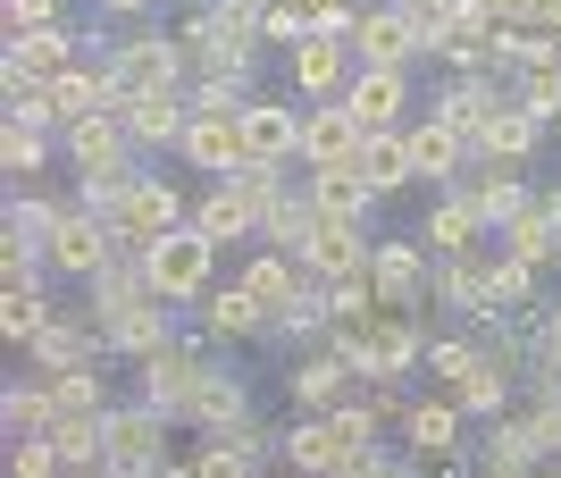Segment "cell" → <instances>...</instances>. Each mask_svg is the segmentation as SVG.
Wrapping results in <instances>:
<instances>
[{"label":"cell","mask_w":561,"mask_h":478,"mask_svg":"<svg viewBox=\"0 0 561 478\" xmlns=\"http://www.w3.org/2000/svg\"><path fill=\"white\" fill-rule=\"evenodd\" d=\"M110 76H117V101L193 93V50H185L176 25H117L110 34Z\"/></svg>","instance_id":"1"},{"label":"cell","mask_w":561,"mask_h":478,"mask_svg":"<svg viewBox=\"0 0 561 478\" xmlns=\"http://www.w3.org/2000/svg\"><path fill=\"white\" fill-rule=\"evenodd\" d=\"M218 353H227V344H218V335L202 328V319H193V328H176V335H168V344H160L151 361H135L126 378H135V395H142L151 411L185 420V411H193V395H202V378L218 369Z\"/></svg>","instance_id":"2"},{"label":"cell","mask_w":561,"mask_h":478,"mask_svg":"<svg viewBox=\"0 0 561 478\" xmlns=\"http://www.w3.org/2000/svg\"><path fill=\"white\" fill-rule=\"evenodd\" d=\"M135 261H142V277H151V294L176 303V311H202V294L227 277V269H218V243L202 236L193 218H185V227H168V236H151Z\"/></svg>","instance_id":"3"},{"label":"cell","mask_w":561,"mask_h":478,"mask_svg":"<svg viewBox=\"0 0 561 478\" xmlns=\"http://www.w3.org/2000/svg\"><path fill=\"white\" fill-rule=\"evenodd\" d=\"M427 277H436V252L420 236H377L369 261V294L386 319H427Z\"/></svg>","instance_id":"4"},{"label":"cell","mask_w":561,"mask_h":478,"mask_svg":"<svg viewBox=\"0 0 561 478\" xmlns=\"http://www.w3.org/2000/svg\"><path fill=\"white\" fill-rule=\"evenodd\" d=\"M176 429H185V420L151 411L142 395H117V403H110V470H117V478H160Z\"/></svg>","instance_id":"5"},{"label":"cell","mask_w":561,"mask_h":478,"mask_svg":"<svg viewBox=\"0 0 561 478\" xmlns=\"http://www.w3.org/2000/svg\"><path fill=\"white\" fill-rule=\"evenodd\" d=\"M59 151H68V177H76V185H84V177H135V168H151V151L126 135V118H117V110L76 118L68 135H59Z\"/></svg>","instance_id":"6"},{"label":"cell","mask_w":561,"mask_h":478,"mask_svg":"<svg viewBox=\"0 0 561 478\" xmlns=\"http://www.w3.org/2000/svg\"><path fill=\"white\" fill-rule=\"evenodd\" d=\"M117 252H126V243H117V227H110L101 210H84V202H68V218H59V227H50V243H43L50 277H68V286H93Z\"/></svg>","instance_id":"7"},{"label":"cell","mask_w":561,"mask_h":478,"mask_svg":"<svg viewBox=\"0 0 561 478\" xmlns=\"http://www.w3.org/2000/svg\"><path fill=\"white\" fill-rule=\"evenodd\" d=\"M402 445H411L420 462H453V454L478 462V420L461 411L453 386H436V395H411V411H402Z\"/></svg>","instance_id":"8"},{"label":"cell","mask_w":561,"mask_h":478,"mask_svg":"<svg viewBox=\"0 0 561 478\" xmlns=\"http://www.w3.org/2000/svg\"><path fill=\"white\" fill-rule=\"evenodd\" d=\"M260 420V386H252V369L234 353H218V369L202 378V395H193V411H185V429H202V436H243Z\"/></svg>","instance_id":"9"},{"label":"cell","mask_w":561,"mask_h":478,"mask_svg":"<svg viewBox=\"0 0 561 478\" xmlns=\"http://www.w3.org/2000/svg\"><path fill=\"white\" fill-rule=\"evenodd\" d=\"M185 218H193L185 185H176V177H160V168H142V177H135V193H126V202L110 210V227H117V243H126V252H142L151 236L185 227Z\"/></svg>","instance_id":"10"},{"label":"cell","mask_w":561,"mask_h":478,"mask_svg":"<svg viewBox=\"0 0 561 478\" xmlns=\"http://www.w3.org/2000/svg\"><path fill=\"white\" fill-rule=\"evenodd\" d=\"M84 59V25H43V34H9L0 43V93L9 84H59Z\"/></svg>","instance_id":"11"},{"label":"cell","mask_w":561,"mask_h":478,"mask_svg":"<svg viewBox=\"0 0 561 478\" xmlns=\"http://www.w3.org/2000/svg\"><path fill=\"white\" fill-rule=\"evenodd\" d=\"M285 76H294L302 101H344L352 76H360V50H352L344 34H302V43L285 50Z\"/></svg>","instance_id":"12"},{"label":"cell","mask_w":561,"mask_h":478,"mask_svg":"<svg viewBox=\"0 0 561 478\" xmlns=\"http://www.w3.org/2000/svg\"><path fill=\"white\" fill-rule=\"evenodd\" d=\"M360 369H352V353H335V344H302L294 353V369H285V403L294 411H335L344 395H360Z\"/></svg>","instance_id":"13"},{"label":"cell","mask_w":561,"mask_h":478,"mask_svg":"<svg viewBox=\"0 0 561 478\" xmlns=\"http://www.w3.org/2000/svg\"><path fill=\"white\" fill-rule=\"evenodd\" d=\"M369 126L352 118V101H302V168H360Z\"/></svg>","instance_id":"14"},{"label":"cell","mask_w":561,"mask_h":478,"mask_svg":"<svg viewBox=\"0 0 561 478\" xmlns=\"http://www.w3.org/2000/svg\"><path fill=\"white\" fill-rule=\"evenodd\" d=\"M193 227L218 243V252H252L260 243V202L234 177H202V202H193Z\"/></svg>","instance_id":"15"},{"label":"cell","mask_w":561,"mask_h":478,"mask_svg":"<svg viewBox=\"0 0 561 478\" xmlns=\"http://www.w3.org/2000/svg\"><path fill=\"white\" fill-rule=\"evenodd\" d=\"M420 243L436 252V261H461V252H486L494 227H486V210L469 202V185H445L436 202H427V218H420Z\"/></svg>","instance_id":"16"},{"label":"cell","mask_w":561,"mask_h":478,"mask_svg":"<svg viewBox=\"0 0 561 478\" xmlns=\"http://www.w3.org/2000/svg\"><path fill=\"white\" fill-rule=\"evenodd\" d=\"M553 135H561V126L512 93V101H503V110L486 118V135H478V160H494V168H528L537 151H553Z\"/></svg>","instance_id":"17"},{"label":"cell","mask_w":561,"mask_h":478,"mask_svg":"<svg viewBox=\"0 0 561 478\" xmlns=\"http://www.w3.org/2000/svg\"><path fill=\"white\" fill-rule=\"evenodd\" d=\"M402 135H411V168H420V185H427V193L461 185V168L478 160V144H469L461 126H445V118H436V110H420V118L402 126Z\"/></svg>","instance_id":"18"},{"label":"cell","mask_w":561,"mask_h":478,"mask_svg":"<svg viewBox=\"0 0 561 478\" xmlns=\"http://www.w3.org/2000/svg\"><path fill=\"white\" fill-rule=\"evenodd\" d=\"M193 319H202V328H210L227 353H243V344H268V303H260L243 277H218V286L202 294V311H193Z\"/></svg>","instance_id":"19"},{"label":"cell","mask_w":561,"mask_h":478,"mask_svg":"<svg viewBox=\"0 0 561 478\" xmlns=\"http://www.w3.org/2000/svg\"><path fill=\"white\" fill-rule=\"evenodd\" d=\"M344 101H352V118L369 126V135H386V126H411V118H420V84H411V68H360Z\"/></svg>","instance_id":"20"},{"label":"cell","mask_w":561,"mask_h":478,"mask_svg":"<svg viewBox=\"0 0 561 478\" xmlns=\"http://www.w3.org/2000/svg\"><path fill=\"white\" fill-rule=\"evenodd\" d=\"M478 294H486V319H528V311H545V269L494 243V252H486V277H478ZM469 328H478V319H469Z\"/></svg>","instance_id":"21"},{"label":"cell","mask_w":561,"mask_h":478,"mask_svg":"<svg viewBox=\"0 0 561 478\" xmlns=\"http://www.w3.org/2000/svg\"><path fill=\"white\" fill-rule=\"evenodd\" d=\"M352 50H360V68H420V59H427L420 25L402 18V0H386V9H360V25H352Z\"/></svg>","instance_id":"22"},{"label":"cell","mask_w":561,"mask_h":478,"mask_svg":"<svg viewBox=\"0 0 561 478\" xmlns=\"http://www.w3.org/2000/svg\"><path fill=\"white\" fill-rule=\"evenodd\" d=\"M243 151L268 168H302V110L294 101H243Z\"/></svg>","instance_id":"23"},{"label":"cell","mask_w":561,"mask_h":478,"mask_svg":"<svg viewBox=\"0 0 561 478\" xmlns=\"http://www.w3.org/2000/svg\"><path fill=\"white\" fill-rule=\"evenodd\" d=\"M227 277H243V286H252L260 303H268V319H277L285 303H294V294H302L310 277H319V269H310L302 252H277V243H252V252H243V261H234Z\"/></svg>","instance_id":"24"},{"label":"cell","mask_w":561,"mask_h":478,"mask_svg":"<svg viewBox=\"0 0 561 478\" xmlns=\"http://www.w3.org/2000/svg\"><path fill=\"white\" fill-rule=\"evenodd\" d=\"M369 261H377V236H369V218H328L319 210V236H310V269L319 277H369Z\"/></svg>","instance_id":"25"},{"label":"cell","mask_w":561,"mask_h":478,"mask_svg":"<svg viewBox=\"0 0 561 478\" xmlns=\"http://www.w3.org/2000/svg\"><path fill=\"white\" fill-rule=\"evenodd\" d=\"M461 185H469V202L486 210V227L503 236L519 210H537V185H528V168H494V160H469L461 168Z\"/></svg>","instance_id":"26"},{"label":"cell","mask_w":561,"mask_h":478,"mask_svg":"<svg viewBox=\"0 0 561 478\" xmlns=\"http://www.w3.org/2000/svg\"><path fill=\"white\" fill-rule=\"evenodd\" d=\"M176 160L202 168V177H234V168L252 160V151H243V118H210V110H193V126H185V144H176Z\"/></svg>","instance_id":"27"},{"label":"cell","mask_w":561,"mask_h":478,"mask_svg":"<svg viewBox=\"0 0 561 478\" xmlns=\"http://www.w3.org/2000/svg\"><path fill=\"white\" fill-rule=\"evenodd\" d=\"M117 118H126V135H135L142 151H168V160H176V144H185V126H193V93H151V101H117Z\"/></svg>","instance_id":"28"},{"label":"cell","mask_w":561,"mask_h":478,"mask_svg":"<svg viewBox=\"0 0 561 478\" xmlns=\"http://www.w3.org/2000/svg\"><path fill=\"white\" fill-rule=\"evenodd\" d=\"M335 462H344V429H335L328 411H294V420H285V470L294 478H335Z\"/></svg>","instance_id":"29"},{"label":"cell","mask_w":561,"mask_h":478,"mask_svg":"<svg viewBox=\"0 0 561 478\" xmlns=\"http://www.w3.org/2000/svg\"><path fill=\"white\" fill-rule=\"evenodd\" d=\"M50 420H59V386L43 369H18V378L0 386V429L9 436H50Z\"/></svg>","instance_id":"30"},{"label":"cell","mask_w":561,"mask_h":478,"mask_svg":"<svg viewBox=\"0 0 561 478\" xmlns=\"http://www.w3.org/2000/svg\"><path fill=\"white\" fill-rule=\"evenodd\" d=\"M478 462H494V470H519V478H545V454H537V436H528V420H519V411H503V420H478Z\"/></svg>","instance_id":"31"},{"label":"cell","mask_w":561,"mask_h":478,"mask_svg":"<svg viewBox=\"0 0 561 478\" xmlns=\"http://www.w3.org/2000/svg\"><path fill=\"white\" fill-rule=\"evenodd\" d=\"M185 50H193V76H210V84H243V93H252L260 43H234V34H185Z\"/></svg>","instance_id":"32"},{"label":"cell","mask_w":561,"mask_h":478,"mask_svg":"<svg viewBox=\"0 0 561 478\" xmlns=\"http://www.w3.org/2000/svg\"><path fill=\"white\" fill-rule=\"evenodd\" d=\"M50 445H59L68 470H110V411H59Z\"/></svg>","instance_id":"33"},{"label":"cell","mask_w":561,"mask_h":478,"mask_svg":"<svg viewBox=\"0 0 561 478\" xmlns=\"http://www.w3.org/2000/svg\"><path fill=\"white\" fill-rule=\"evenodd\" d=\"M302 185H310V202H319L328 218H369L377 202H386L360 168H302Z\"/></svg>","instance_id":"34"},{"label":"cell","mask_w":561,"mask_h":478,"mask_svg":"<svg viewBox=\"0 0 561 478\" xmlns=\"http://www.w3.org/2000/svg\"><path fill=\"white\" fill-rule=\"evenodd\" d=\"M360 177H369L386 202H394V193H411V185H420V168H411V135H402V126L369 135V151H360Z\"/></svg>","instance_id":"35"},{"label":"cell","mask_w":561,"mask_h":478,"mask_svg":"<svg viewBox=\"0 0 561 478\" xmlns=\"http://www.w3.org/2000/svg\"><path fill=\"white\" fill-rule=\"evenodd\" d=\"M310 236H319V202H310V185H294L277 210L260 218V243H277V252H302V261H310Z\"/></svg>","instance_id":"36"},{"label":"cell","mask_w":561,"mask_h":478,"mask_svg":"<svg viewBox=\"0 0 561 478\" xmlns=\"http://www.w3.org/2000/svg\"><path fill=\"white\" fill-rule=\"evenodd\" d=\"M50 311H59L50 277H34V286H0V335H9V344H34Z\"/></svg>","instance_id":"37"},{"label":"cell","mask_w":561,"mask_h":478,"mask_svg":"<svg viewBox=\"0 0 561 478\" xmlns=\"http://www.w3.org/2000/svg\"><path fill=\"white\" fill-rule=\"evenodd\" d=\"M494 243H503V252H519V261H537L545 277L561 269V227L545 218V202H537V210H519V218H512V227H503Z\"/></svg>","instance_id":"38"},{"label":"cell","mask_w":561,"mask_h":478,"mask_svg":"<svg viewBox=\"0 0 561 478\" xmlns=\"http://www.w3.org/2000/svg\"><path fill=\"white\" fill-rule=\"evenodd\" d=\"M50 160H59V135H43V126H18V118H0V177H43Z\"/></svg>","instance_id":"39"},{"label":"cell","mask_w":561,"mask_h":478,"mask_svg":"<svg viewBox=\"0 0 561 478\" xmlns=\"http://www.w3.org/2000/svg\"><path fill=\"white\" fill-rule=\"evenodd\" d=\"M453 395H461V411H469V420H503V411L519 403V378H512V369H494V361H478V369H469V378L453 386Z\"/></svg>","instance_id":"40"},{"label":"cell","mask_w":561,"mask_h":478,"mask_svg":"<svg viewBox=\"0 0 561 478\" xmlns=\"http://www.w3.org/2000/svg\"><path fill=\"white\" fill-rule=\"evenodd\" d=\"M478 361H486V353H478V328H436V335H427V378H436V386H461Z\"/></svg>","instance_id":"41"},{"label":"cell","mask_w":561,"mask_h":478,"mask_svg":"<svg viewBox=\"0 0 561 478\" xmlns=\"http://www.w3.org/2000/svg\"><path fill=\"white\" fill-rule=\"evenodd\" d=\"M402 18L420 25V43H427V59L453 43V25H461V0H402Z\"/></svg>","instance_id":"42"},{"label":"cell","mask_w":561,"mask_h":478,"mask_svg":"<svg viewBox=\"0 0 561 478\" xmlns=\"http://www.w3.org/2000/svg\"><path fill=\"white\" fill-rule=\"evenodd\" d=\"M9 478H68L50 436H9Z\"/></svg>","instance_id":"43"},{"label":"cell","mask_w":561,"mask_h":478,"mask_svg":"<svg viewBox=\"0 0 561 478\" xmlns=\"http://www.w3.org/2000/svg\"><path fill=\"white\" fill-rule=\"evenodd\" d=\"M512 93L528 101V110H545V118L561 126V50H553V59H545V68H528V76H519V84H512Z\"/></svg>","instance_id":"44"},{"label":"cell","mask_w":561,"mask_h":478,"mask_svg":"<svg viewBox=\"0 0 561 478\" xmlns=\"http://www.w3.org/2000/svg\"><path fill=\"white\" fill-rule=\"evenodd\" d=\"M9 9V34H43V25H68V0H0Z\"/></svg>","instance_id":"45"},{"label":"cell","mask_w":561,"mask_h":478,"mask_svg":"<svg viewBox=\"0 0 561 478\" xmlns=\"http://www.w3.org/2000/svg\"><path fill=\"white\" fill-rule=\"evenodd\" d=\"M537 361H553V369H561V303H545V311H537Z\"/></svg>","instance_id":"46"},{"label":"cell","mask_w":561,"mask_h":478,"mask_svg":"<svg viewBox=\"0 0 561 478\" xmlns=\"http://www.w3.org/2000/svg\"><path fill=\"white\" fill-rule=\"evenodd\" d=\"M101 18L110 25H151V9H160V0H93Z\"/></svg>","instance_id":"47"},{"label":"cell","mask_w":561,"mask_h":478,"mask_svg":"<svg viewBox=\"0 0 561 478\" xmlns=\"http://www.w3.org/2000/svg\"><path fill=\"white\" fill-rule=\"evenodd\" d=\"M537 202H545V218L561 227V177H545V185H537Z\"/></svg>","instance_id":"48"},{"label":"cell","mask_w":561,"mask_h":478,"mask_svg":"<svg viewBox=\"0 0 561 478\" xmlns=\"http://www.w3.org/2000/svg\"><path fill=\"white\" fill-rule=\"evenodd\" d=\"M469 478H519V470H494V462H478V470H469Z\"/></svg>","instance_id":"49"},{"label":"cell","mask_w":561,"mask_h":478,"mask_svg":"<svg viewBox=\"0 0 561 478\" xmlns=\"http://www.w3.org/2000/svg\"><path fill=\"white\" fill-rule=\"evenodd\" d=\"M68 478H110V470H68Z\"/></svg>","instance_id":"50"},{"label":"cell","mask_w":561,"mask_h":478,"mask_svg":"<svg viewBox=\"0 0 561 478\" xmlns=\"http://www.w3.org/2000/svg\"><path fill=\"white\" fill-rule=\"evenodd\" d=\"M260 478H277V470H260ZM285 478H294V470H285Z\"/></svg>","instance_id":"51"},{"label":"cell","mask_w":561,"mask_h":478,"mask_svg":"<svg viewBox=\"0 0 561 478\" xmlns=\"http://www.w3.org/2000/svg\"><path fill=\"white\" fill-rule=\"evenodd\" d=\"M110 478H117V470H110Z\"/></svg>","instance_id":"52"}]
</instances>
